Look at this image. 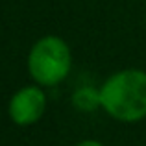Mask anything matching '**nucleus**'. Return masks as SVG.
I'll return each instance as SVG.
<instances>
[{"label": "nucleus", "instance_id": "nucleus-1", "mask_svg": "<svg viewBox=\"0 0 146 146\" xmlns=\"http://www.w3.org/2000/svg\"><path fill=\"white\" fill-rule=\"evenodd\" d=\"M102 109L118 122H139L146 118V72L124 68L111 74L100 87Z\"/></svg>", "mask_w": 146, "mask_h": 146}, {"label": "nucleus", "instance_id": "nucleus-2", "mask_svg": "<svg viewBox=\"0 0 146 146\" xmlns=\"http://www.w3.org/2000/svg\"><path fill=\"white\" fill-rule=\"evenodd\" d=\"M70 67V48L57 35H44L37 39L28 54V72L41 87H56L68 76Z\"/></svg>", "mask_w": 146, "mask_h": 146}, {"label": "nucleus", "instance_id": "nucleus-3", "mask_svg": "<svg viewBox=\"0 0 146 146\" xmlns=\"http://www.w3.org/2000/svg\"><path fill=\"white\" fill-rule=\"evenodd\" d=\"M46 94L39 85H26L11 96L7 113L17 126H32L44 115Z\"/></svg>", "mask_w": 146, "mask_h": 146}, {"label": "nucleus", "instance_id": "nucleus-4", "mask_svg": "<svg viewBox=\"0 0 146 146\" xmlns=\"http://www.w3.org/2000/svg\"><path fill=\"white\" fill-rule=\"evenodd\" d=\"M72 104L76 109L83 111V113H91L102 107L100 104V89H93V87H82L72 94Z\"/></svg>", "mask_w": 146, "mask_h": 146}, {"label": "nucleus", "instance_id": "nucleus-5", "mask_svg": "<svg viewBox=\"0 0 146 146\" xmlns=\"http://www.w3.org/2000/svg\"><path fill=\"white\" fill-rule=\"evenodd\" d=\"M76 146H104L100 141H94V139H85V141H82V143H78Z\"/></svg>", "mask_w": 146, "mask_h": 146}]
</instances>
